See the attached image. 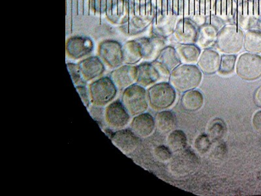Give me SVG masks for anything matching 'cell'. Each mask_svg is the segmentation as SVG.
<instances>
[{"label":"cell","instance_id":"obj_1","mask_svg":"<svg viewBox=\"0 0 261 196\" xmlns=\"http://www.w3.org/2000/svg\"><path fill=\"white\" fill-rule=\"evenodd\" d=\"M202 78V72L194 64H181L174 69L170 76V83L175 89L186 92L199 86Z\"/></svg>","mask_w":261,"mask_h":196},{"label":"cell","instance_id":"obj_23","mask_svg":"<svg viewBox=\"0 0 261 196\" xmlns=\"http://www.w3.org/2000/svg\"><path fill=\"white\" fill-rule=\"evenodd\" d=\"M220 30L217 29L215 26L210 22L200 26L199 28V32L196 45L200 48H212L215 46L217 37Z\"/></svg>","mask_w":261,"mask_h":196},{"label":"cell","instance_id":"obj_24","mask_svg":"<svg viewBox=\"0 0 261 196\" xmlns=\"http://www.w3.org/2000/svg\"><path fill=\"white\" fill-rule=\"evenodd\" d=\"M177 53L184 64H194L197 63L201 54V50L196 44H177Z\"/></svg>","mask_w":261,"mask_h":196},{"label":"cell","instance_id":"obj_43","mask_svg":"<svg viewBox=\"0 0 261 196\" xmlns=\"http://www.w3.org/2000/svg\"><path fill=\"white\" fill-rule=\"evenodd\" d=\"M237 2L238 4L240 3V2H241L242 0H235Z\"/></svg>","mask_w":261,"mask_h":196},{"label":"cell","instance_id":"obj_4","mask_svg":"<svg viewBox=\"0 0 261 196\" xmlns=\"http://www.w3.org/2000/svg\"><path fill=\"white\" fill-rule=\"evenodd\" d=\"M117 89L111 78L98 79L89 86L91 102L95 106H106L113 101L117 94Z\"/></svg>","mask_w":261,"mask_h":196},{"label":"cell","instance_id":"obj_34","mask_svg":"<svg viewBox=\"0 0 261 196\" xmlns=\"http://www.w3.org/2000/svg\"><path fill=\"white\" fill-rule=\"evenodd\" d=\"M237 62L236 55H223L221 57V62L219 73L223 76L231 74L234 72Z\"/></svg>","mask_w":261,"mask_h":196},{"label":"cell","instance_id":"obj_17","mask_svg":"<svg viewBox=\"0 0 261 196\" xmlns=\"http://www.w3.org/2000/svg\"><path fill=\"white\" fill-rule=\"evenodd\" d=\"M238 3L235 0H216L212 15L223 24H235Z\"/></svg>","mask_w":261,"mask_h":196},{"label":"cell","instance_id":"obj_9","mask_svg":"<svg viewBox=\"0 0 261 196\" xmlns=\"http://www.w3.org/2000/svg\"><path fill=\"white\" fill-rule=\"evenodd\" d=\"M169 167L174 176L184 177L192 174L199 165V160L193 151L184 149L176 152L170 160Z\"/></svg>","mask_w":261,"mask_h":196},{"label":"cell","instance_id":"obj_30","mask_svg":"<svg viewBox=\"0 0 261 196\" xmlns=\"http://www.w3.org/2000/svg\"><path fill=\"white\" fill-rule=\"evenodd\" d=\"M157 130L162 134L171 132L176 125L175 114L169 111H163L157 114L155 117Z\"/></svg>","mask_w":261,"mask_h":196},{"label":"cell","instance_id":"obj_28","mask_svg":"<svg viewBox=\"0 0 261 196\" xmlns=\"http://www.w3.org/2000/svg\"><path fill=\"white\" fill-rule=\"evenodd\" d=\"M156 11L163 15L182 18L184 0H160Z\"/></svg>","mask_w":261,"mask_h":196},{"label":"cell","instance_id":"obj_14","mask_svg":"<svg viewBox=\"0 0 261 196\" xmlns=\"http://www.w3.org/2000/svg\"><path fill=\"white\" fill-rule=\"evenodd\" d=\"M141 46L143 53V59L147 62L155 61L167 46L168 38L158 36H152L148 37H141L137 39Z\"/></svg>","mask_w":261,"mask_h":196},{"label":"cell","instance_id":"obj_39","mask_svg":"<svg viewBox=\"0 0 261 196\" xmlns=\"http://www.w3.org/2000/svg\"><path fill=\"white\" fill-rule=\"evenodd\" d=\"M76 90L77 91L79 95H80L84 105L86 108H88L91 102L89 90L84 85L76 86Z\"/></svg>","mask_w":261,"mask_h":196},{"label":"cell","instance_id":"obj_12","mask_svg":"<svg viewBox=\"0 0 261 196\" xmlns=\"http://www.w3.org/2000/svg\"><path fill=\"white\" fill-rule=\"evenodd\" d=\"M130 114L122 101L116 100L106 107L105 118L109 127L114 130H121L126 127L130 120Z\"/></svg>","mask_w":261,"mask_h":196},{"label":"cell","instance_id":"obj_15","mask_svg":"<svg viewBox=\"0 0 261 196\" xmlns=\"http://www.w3.org/2000/svg\"><path fill=\"white\" fill-rule=\"evenodd\" d=\"M111 139L114 145L125 155L136 150L140 143L139 137L132 130L123 128L114 132Z\"/></svg>","mask_w":261,"mask_h":196},{"label":"cell","instance_id":"obj_37","mask_svg":"<svg viewBox=\"0 0 261 196\" xmlns=\"http://www.w3.org/2000/svg\"><path fill=\"white\" fill-rule=\"evenodd\" d=\"M67 67L74 85L76 86L81 85L80 84L83 83V79L82 77L79 64L68 63V64H67Z\"/></svg>","mask_w":261,"mask_h":196},{"label":"cell","instance_id":"obj_26","mask_svg":"<svg viewBox=\"0 0 261 196\" xmlns=\"http://www.w3.org/2000/svg\"><path fill=\"white\" fill-rule=\"evenodd\" d=\"M156 61L159 62L170 73L181 64L180 58L177 53L175 46L169 45L163 49Z\"/></svg>","mask_w":261,"mask_h":196},{"label":"cell","instance_id":"obj_36","mask_svg":"<svg viewBox=\"0 0 261 196\" xmlns=\"http://www.w3.org/2000/svg\"><path fill=\"white\" fill-rule=\"evenodd\" d=\"M116 0H92V8L95 12L107 13Z\"/></svg>","mask_w":261,"mask_h":196},{"label":"cell","instance_id":"obj_32","mask_svg":"<svg viewBox=\"0 0 261 196\" xmlns=\"http://www.w3.org/2000/svg\"><path fill=\"white\" fill-rule=\"evenodd\" d=\"M167 143L171 151L176 153L186 148L188 144L187 137L183 131L174 130L168 137Z\"/></svg>","mask_w":261,"mask_h":196},{"label":"cell","instance_id":"obj_13","mask_svg":"<svg viewBox=\"0 0 261 196\" xmlns=\"http://www.w3.org/2000/svg\"><path fill=\"white\" fill-rule=\"evenodd\" d=\"M199 27L188 18H180L177 21L172 36L178 44H195Z\"/></svg>","mask_w":261,"mask_h":196},{"label":"cell","instance_id":"obj_22","mask_svg":"<svg viewBox=\"0 0 261 196\" xmlns=\"http://www.w3.org/2000/svg\"><path fill=\"white\" fill-rule=\"evenodd\" d=\"M155 127L154 118L150 114L143 113L135 116L130 123V129L139 137L150 136Z\"/></svg>","mask_w":261,"mask_h":196},{"label":"cell","instance_id":"obj_25","mask_svg":"<svg viewBox=\"0 0 261 196\" xmlns=\"http://www.w3.org/2000/svg\"><path fill=\"white\" fill-rule=\"evenodd\" d=\"M154 17L151 16H134L122 24L123 31L129 35L139 34L151 24Z\"/></svg>","mask_w":261,"mask_h":196},{"label":"cell","instance_id":"obj_41","mask_svg":"<svg viewBox=\"0 0 261 196\" xmlns=\"http://www.w3.org/2000/svg\"><path fill=\"white\" fill-rule=\"evenodd\" d=\"M254 102L256 106L261 108V86L256 90L254 94Z\"/></svg>","mask_w":261,"mask_h":196},{"label":"cell","instance_id":"obj_44","mask_svg":"<svg viewBox=\"0 0 261 196\" xmlns=\"http://www.w3.org/2000/svg\"><path fill=\"white\" fill-rule=\"evenodd\" d=\"M258 30H260V31H261V21H260V25H259V28H258Z\"/></svg>","mask_w":261,"mask_h":196},{"label":"cell","instance_id":"obj_35","mask_svg":"<svg viewBox=\"0 0 261 196\" xmlns=\"http://www.w3.org/2000/svg\"><path fill=\"white\" fill-rule=\"evenodd\" d=\"M211 139L206 134L199 135L195 139V147L196 150L200 154L207 153L211 149Z\"/></svg>","mask_w":261,"mask_h":196},{"label":"cell","instance_id":"obj_42","mask_svg":"<svg viewBox=\"0 0 261 196\" xmlns=\"http://www.w3.org/2000/svg\"><path fill=\"white\" fill-rule=\"evenodd\" d=\"M257 7L258 15H259L261 18V0H254Z\"/></svg>","mask_w":261,"mask_h":196},{"label":"cell","instance_id":"obj_3","mask_svg":"<svg viewBox=\"0 0 261 196\" xmlns=\"http://www.w3.org/2000/svg\"><path fill=\"white\" fill-rule=\"evenodd\" d=\"M122 102L130 115L135 116L148 109V94L143 86L134 84L123 90Z\"/></svg>","mask_w":261,"mask_h":196},{"label":"cell","instance_id":"obj_5","mask_svg":"<svg viewBox=\"0 0 261 196\" xmlns=\"http://www.w3.org/2000/svg\"><path fill=\"white\" fill-rule=\"evenodd\" d=\"M215 2L214 0H184L183 17L190 18L199 27L208 22Z\"/></svg>","mask_w":261,"mask_h":196},{"label":"cell","instance_id":"obj_18","mask_svg":"<svg viewBox=\"0 0 261 196\" xmlns=\"http://www.w3.org/2000/svg\"><path fill=\"white\" fill-rule=\"evenodd\" d=\"M111 78L118 89L124 90L137 82V66L125 65L114 69L111 74Z\"/></svg>","mask_w":261,"mask_h":196},{"label":"cell","instance_id":"obj_10","mask_svg":"<svg viewBox=\"0 0 261 196\" xmlns=\"http://www.w3.org/2000/svg\"><path fill=\"white\" fill-rule=\"evenodd\" d=\"M237 74L242 80L255 81L261 77V56L258 54L244 53L237 62Z\"/></svg>","mask_w":261,"mask_h":196},{"label":"cell","instance_id":"obj_19","mask_svg":"<svg viewBox=\"0 0 261 196\" xmlns=\"http://www.w3.org/2000/svg\"><path fill=\"white\" fill-rule=\"evenodd\" d=\"M176 16L163 15L156 11L152 24V35L167 37L172 36L175 29L177 21Z\"/></svg>","mask_w":261,"mask_h":196},{"label":"cell","instance_id":"obj_21","mask_svg":"<svg viewBox=\"0 0 261 196\" xmlns=\"http://www.w3.org/2000/svg\"><path fill=\"white\" fill-rule=\"evenodd\" d=\"M221 57L220 54L212 48H205L200 54L198 60V67L204 74H216L220 69Z\"/></svg>","mask_w":261,"mask_h":196},{"label":"cell","instance_id":"obj_2","mask_svg":"<svg viewBox=\"0 0 261 196\" xmlns=\"http://www.w3.org/2000/svg\"><path fill=\"white\" fill-rule=\"evenodd\" d=\"M244 35L237 24H226L218 32L216 47L225 55H237L244 47Z\"/></svg>","mask_w":261,"mask_h":196},{"label":"cell","instance_id":"obj_8","mask_svg":"<svg viewBox=\"0 0 261 196\" xmlns=\"http://www.w3.org/2000/svg\"><path fill=\"white\" fill-rule=\"evenodd\" d=\"M261 18L258 15L254 0H242L238 4L236 22L238 27L244 31L258 30Z\"/></svg>","mask_w":261,"mask_h":196},{"label":"cell","instance_id":"obj_31","mask_svg":"<svg viewBox=\"0 0 261 196\" xmlns=\"http://www.w3.org/2000/svg\"><path fill=\"white\" fill-rule=\"evenodd\" d=\"M244 47L247 52L253 54L261 53V31L259 30H249L244 35Z\"/></svg>","mask_w":261,"mask_h":196},{"label":"cell","instance_id":"obj_33","mask_svg":"<svg viewBox=\"0 0 261 196\" xmlns=\"http://www.w3.org/2000/svg\"><path fill=\"white\" fill-rule=\"evenodd\" d=\"M226 125L221 119L216 118L212 121L208 128L209 137L212 141H218L225 135Z\"/></svg>","mask_w":261,"mask_h":196},{"label":"cell","instance_id":"obj_27","mask_svg":"<svg viewBox=\"0 0 261 196\" xmlns=\"http://www.w3.org/2000/svg\"><path fill=\"white\" fill-rule=\"evenodd\" d=\"M123 63L134 65L143 59V53L137 39L127 41L123 47Z\"/></svg>","mask_w":261,"mask_h":196},{"label":"cell","instance_id":"obj_11","mask_svg":"<svg viewBox=\"0 0 261 196\" xmlns=\"http://www.w3.org/2000/svg\"><path fill=\"white\" fill-rule=\"evenodd\" d=\"M99 55L102 61L111 68H118L123 63V47L116 41L102 42L99 46Z\"/></svg>","mask_w":261,"mask_h":196},{"label":"cell","instance_id":"obj_16","mask_svg":"<svg viewBox=\"0 0 261 196\" xmlns=\"http://www.w3.org/2000/svg\"><path fill=\"white\" fill-rule=\"evenodd\" d=\"M94 49V43L88 37L74 36L66 43L67 55L73 59H81L90 55Z\"/></svg>","mask_w":261,"mask_h":196},{"label":"cell","instance_id":"obj_20","mask_svg":"<svg viewBox=\"0 0 261 196\" xmlns=\"http://www.w3.org/2000/svg\"><path fill=\"white\" fill-rule=\"evenodd\" d=\"M84 81H90L101 76L105 71L102 60L97 57L85 58L79 63Z\"/></svg>","mask_w":261,"mask_h":196},{"label":"cell","instance_id":"obj_7","mask_svg":"<svg viewBox=\"0 0 261 196\" xmlns=\"http://www.w3.org/2000/svg\"><path fill=\"white\" fill-rule=\"evenodd\" d=\"M149 104L155 110H164L175 102L176 94L174 88L166 82L155 84L148 91Z\"/></svg>","mask_w":261,"mask_h":196},{"label":"cell","instance_id":"obj_38","mask_svg":"<svg viewBox=\"0 0 261 196\" xmlns=\"http://www.w3.org/2000/svg\"><path fill=\"white\" fill-rule=\"evenodd\" d=\"M155 157L160 162H165L171 159L172 151L169 147L160 145L156 147L154 150Z\"/></svg>","mask_w":261,"mask_h":196},{"label":"cell","instance_id":"obj_29","mask_svg":"<svg viewBox=\"0 0 261 196\" xmlns=\"http://www.w3.org/2000/svg\"><path fill=\"white\" fill-rule=\"evenodd\" d=\"M204 103V97L199 91L192 90L184 92L181 97V105L184 110L193 112L201 108Z\"/></svg>","mask_w":261,"mask_h":196},{"label":"cell","instance_id":"obj_6","mask_svg":"<svg viewBox=\"0 0 261 196\" xmlns=\"http://www.w3.org/2000/svg\"><path fill=\"white\" fill-rule=\"evenodd\" d=\"M171 73L158 61L146 62L137 66V82L138 85L147 87L160 81H166Z\"/></svg>","mask_w":261,"mask_h":196},{"label":"cell","instance_id":"obj_40","mask_svg":"<svg viewBox=\"0 0 261 196\" xmlns=\"http://www.w3.org/2000/svg\"><path fill=\"white\" fill-rule=\"evenodd\" d=\"M253 126L258 134H261V111H257L253 117Z\"/></svg>","mask_w":261,"mask_h":196}]
</instances>
